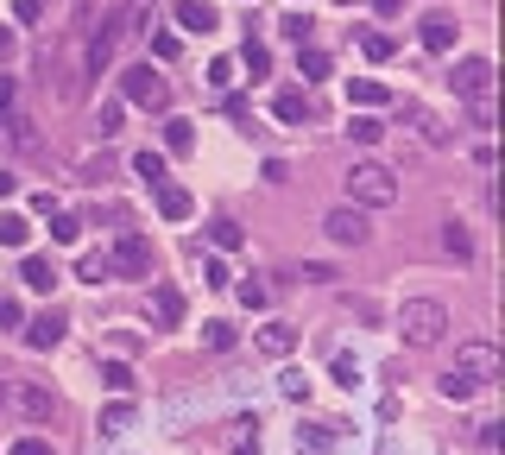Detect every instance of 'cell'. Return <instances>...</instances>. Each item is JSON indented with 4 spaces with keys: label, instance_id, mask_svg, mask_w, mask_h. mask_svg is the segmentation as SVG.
I'll use <instances>...</instances> for the list:
<instances>
[{
    "label": "cell",
    "instance_id": "obj_9",
    "mask_svg": "<svg viewBox=\"0 0 505 455\" xmlns=\"http://www.w3.org/2000/svg\"><path fill=\"white\" fill-rule=\"evenodd\" d=\"M449 83H455V95H468V102H474V95H493V64H487V57H461Z\"/></svg>",
    "mask_w": 505,
    "mask_h": 455
},
{
    "label": "cell",
    "instance_id": "obj_5",
    "mask_svg": "<svg viewBox=\"0 0 505 455\" xmlns=\"http://www.w3.org/2000/svg\"><path fill=\"white\" fill-rule=\"evenodd\" d=\"M121 95L133 102V108H171V89H164V76L152 70V64H133V70H121Z\"/></svg>",
    "mask_w": 505,
    "mask_h": 455
},
{
    "label": "cell",
    "instance_id": "obj_35",
    "mask_svg": "<svg viewBox=\"0 0 505 455\" xmlns=\"http://www.w3.org/2000/svg\"><path fill=\"white\" fill-rule=\"evenodd\" d=\"M126 424H133V405H126V399H121V405H108V411H102V430H108V437H121Z\"/></svg>",
    "mask_w": 505,
    "mask_h": 455
},
{
    "label": "cell",
    "instance_id": "obj_37",
    "mask_svg": "<svg viewBox=\"0 0 505 455\" xmlns=\"http://www.w3.org/2000/svg\"><path fill=\"white\" fill-rule=\"evenodd\" d=\"M203 285H215V292H222V285H234V272H228V260H203Z\"/></svg>",
    "mask_w": 505,
    "mask_h": 455
},
{
    "label": "cell",
    "instance_id": "obj_48",
    "mask_svg": "<svg viewBox=\"0 0 505 455\" xmlns=\"http://www.w3.org/2000/svg\"><path fill=\"white\" fill-rule=\"evenodd\" d=\"M303 279H310V285H329V279H335V266H322V260H310V266H303Z\"/></svg>",
    "mask_w": 505,
    "mask_h": 455
},
{
    "label": "cell",
    "instance_id": "obj_25",
    "mask_svg": "<svg viewBox=\"0 0 505 455\" xmlns=\"http://www.w3.org/2000/svg\"><path fill=\"white\" fill-rule=\"evenodd\" d=\"M404 121H411V127H417V134H423L430 146H442V140H449V134H442V121H436L430 108H404Z\"/></svg>",
    "mask_w": 505,
    "mask_h": 455
},
{
    "label": "cell",
    "instance_id": "obj_22",
    "mask_svg": "<svg viewBox=\"0 0 505 455\" xmlns=\"http://www.w3.org/2000/svg\"><path fill=\"white\" fill-rule=\"evenodd\" d=\"M241 241H247V234H241V222H228V215H222V222H209V247H215V253H234Z\"/></svg>",
    "mask_w": 505,
    "mask_h": 455
},
{
    "label": "cell",
    "instance_id": "obj_16",
    "mask_svg": "<svg viewBox=\"0 0 505 455\" xmlns=\"http://www.w3.org/2000/svg\"><path fill=\"white\" fill-rule=\"evenodd\" d=\"M335 450V424H303L297 430V455H329Z\"/></svg>",
    "mask_w": 505,
    "mask_h": 455
},
{
    "label": "cell",
    "instance_id": "obj_50",
    "mask_svg": "<svg viewBox=\"0 0 505 455\" xmlns=\"http://www.w3.org/2000/svg\"><path fill=\"white\" fill-rule=\"evenodd\" d=\"M13 190H19V177H13V171H0V203H6Z\"/></svg>",
    "mask_w": 505,
    "mask_h": 455
},
{
    "label": "cell",
    "instance_id": "obj_19",
    "mask_svg": "<svg viewBox=\"0 0 505 455\" xmlns=\"http://www.w3.org/2000/svg\"><path fill=\"white\" fill-rule=\"evenodd\" d=\"M152 316H158L164 329H177V322H183V298H177L171 285H158V292H152Z\"/></svg>",
    "mask_w": 505,
    "mask_h": 455
},
{
    "label": "cell",
    "instance_id": "obj_30",
    "mask_svg": "<svg viewBox=\"0 0 505 455\" xmlns=\"http://www.w3.org/2000/svg\"><path fill=\"white\" fill-rule=\"evenodd\" d=\"M95 134H102V140L121 134V102H102V108H95Z\"/></svg>",
    "mask_w": 505,
    "mask_h": 455
},
{
    "label": "cell",
    "instance_id": "obj_18",
    "mask_svg": "<svg viewBox=\"0 0 505 455\" xmlns=\"http://www.w3.org/2000/svg\"><path fill=\"white\" fill-rule=\"evenodd\" d=\"M190 146H196V121H183V114H171V121H164V152H177V158H183Z\"/></svg>",
    "mask_w": 505,
    "mask_h": 455
},
{
    "label": "cell",
    "instance_id": "obj_31",
    "mask_svg": "<svg viewBox=\"0 0 505 455\" xmlns=\"http://www.w3.org/2000/svg\"><path fill=\"white\" fill-rule=\"evenodd\" d=\"M51 241H57V247L83 241V222H76V215H51Z\"/></svg>",
    "mask_w": 505,
    "mask_h": 455
},
{
    "label": "cell",
    "instance_id": "obj_3",
    "mask_svg": "<svg viewBox=\"0 0 505 455\" xmlns=\"http://www.w3.org/2000/svg\"><path fill=\"white\" fill-rule=\"evenodd\" d=\"M0 411H19L25 424H51L57 418V399L32 380H0Z\"/></svg>",
    "mask_w": 505,
    "mask_h": 455
},
{
    "label": "cell",
    "instance_id": "obj_46",
    "mask_svg": "<svg viewBox=\"0 0 505 455\" xmlns=\"http://www.w3.org/2000/svg\"><path fill=\"white\" fill-rule=\"evenodd\" d=\"M19 316H25L19 298H0V329H19Z\"/></svg>",
    "mask_w": 505,
    "mask_h": 455
},
{
    "label": "cell",
    "instance_id": "obj_17",
    "mask_svg": "<svg viewBox=\"0 0 505 455\" xmlns=\"http://www.w3.org/2000/svg\"><path fill=\"white\" fill-rule=\"evenodd\" d=\"M19 285H25V292H51V285H57V272H51V260H38V253H25V266H19Z\"/></svg>",
    "mask_w": 505,
    "mask_h": 455
},
{
    "label": "cell",
    "instance_id": "obj_29",
    "mask_svg": "<svg viewBox=\"0 0 505 455\" xmlns=\"http://www.w3.org/2000/svg\"><path fill=\"white\" fill-rule=\"evenodd\" d=\"M209 83H215V89L228 95V89L241 83V64H234V57H215V64H209Z\"/></svg>",
    "mask_w": 505,
    "mask_h": 455
},
{
    "label": "cell",
    "instance_id": "obj_23",
    "mask_svg": "<svg viewBox=\"0 0 505 455\" xmlns=\"http://www.w3.org/2000/svg\"><path fill=\"white\" fill-rule=\"evenodd\" d=\"M6 140L19 152H38V121H25V114H6Z\"/></svg>",
    "mask_w": 505,
    "mask_h": 455
},
{
    "label": "cell",
    "instance_id": "obj_15",
    "mask_svg": "<svg viewBox=\"0 0 505 455\" xmlns=\"http://www.w3.org/2000/svg\"><path fill=\"white\" fill-rule=\"evenodd\" d=\"M348 102H354V108H385V102H391V89L373 83V76H354V83H348Z\"/></svg>",
    "mask_w": 505,
    "mask_h": 455
},
{
    "label": "cell",
    "instance_id": "obj_39",
    "mask_svg": "<svg viewBox=\"0 0 505 455\" xmlns=\"http://www.w3.org/2000/svg\"><path fill=\"white\" fill-rule=\"evenodd\" d=\"M241 437H234V455H259V424H234Z\"/></svg>",
    "mask_w": 505,
    "mask_h": 455
},
{
    "label": "cell",
    "instance_id": "obj_51",
    "mask_svg": "<svg viewBox=\"0 0 505 455\" xmlns=\"http://www.w3.org/2000/svg\"><path fill=\"white\" fill-rule=\"evenodd\" d=\"M6 102H13V76L0 70V108H6Z\"/></svg>",
    "mask_w": 505,
    "mask_h": 455
},
{
    "label": "cell",
    "instance_id": "obj_8",
    "mask_svg": "<svg viewBox=\"0 0 505 455\" xmlns=\"http://www.w3.org/2000/svg\"><path fill=\"white\" fill-rule=\"evenodd\" d=\"M417 38H423V51L449 57L455 38H461V25H455V13H423V19H417Z\"/></svg>",
    "mask_w": 505,
    "mask_h": 455
},
{
    "label": "cell",
    "instance_id": "obj_32",
    "mask_svg": "<svg viewBox=\"0 0 505 455\" xmlns=\"http://www.w3.org/2000/svg\"><path fill=\"white\" fill-rule=\"evenodd\" d=\"M442 253H455V260H468V253H474V241L461 234V222H449V228H442Z\"/></svg>",
    "mask_w": 505,
    "mask_h": 455
},
{
    "label": "cell",
    "instance_id": "obj_13",
    "mask_svg": "<svg viewBox=\"0 0 505 455\" xmlns=\"http://www.w3.org/2000/svg\"><path fill=\"white\" fill-rule=\"evenodd\" d=\"M272 114H278L284 127H303V121H310V95H303V89H278V95H272Z\"/></svg>",
    "mask_w": 505,
    "mask_h": 455
},
{
    "label": "cell",
    "instance_id": "obj_24",
    "mask_svg": "<svg viewBox=\"0 0 505 455\" xmlns=\"http://www.w3.org/2000/svg\"><path fill=\"white\" fill-rule=\"evenodd\" d=\"M297 76H303V83H316V76H329V51H316V45H303V51H297Z\"/></svg>",
    "mask_w": 505,
    "mask_h": 455
},
{
    "label": "cell",
    "instance_id": "obj_10",
    "mask_svg": "<svg viewBox=\"0 0 505 455\" xmlns=\"http://www.w3.org/2000/svg\"><path fill=\"white\" fill-rule=\"evenodd\" d=\"M152 190H158V215H164V222H190V215H196V196H190L183 183L164 177V183H152Z\"/></svg>",
    "mask_w": 505,
    "mask_h": 455
},
{
    "label": "cell",
    "instance_id": "obj_27",
    "mask_svg": "<svg viewBox=\"0 0 505 455\" xmlns=\"http://www.w3.org/2000/svg\"><path fill=\"white\" fill-rule=\"evenodd\" d=\"M76 279H83V285H102V279H114L108 253H83V260H76Z\"/></svg>",
    "mask_w": 505,
    "mask_h": 455
},
{
    "label": "cell",
    "instance_id": "obj_12",
    "mask_svg": "<svg viewBox=\"0 0 505 455\" xmlns=\"http://www.w3.org/2000/svg\"><path fill=\"white\" fill-rule=\"evenodd\" d=\"M171 13H177V25H183V32H215V25H222V13H215L209 0H177Z\"/></svg>",
    "mask_w": 505,
    "mask_h": 455
},
{
    "label": "cell",
    "instance_id": "obj_43",
    "mask_svg": "<svg viewBox=\"0 0 505 455\" xmlns=\"http://www.w3.org/2000/svg\"><path fill=\"white\" fill-rule=\"evenodd\" d=\"M265 298H272V292H265L259 279H247V285H241V303H247V310H265Z\"/></svg>",
    "mask_w": 505,
    "mask_h": 455
},
{
    "label": "cell",
    "instance_id": "obj_7",
    "mask_svg": "<svg viewBox=\"0 0 505 455\" xmlns=\"http://www.w3.org/2000/svg\"><path fill=\"white\" fill-rule=\"evenodd\" d=\"M108 266H114V279H139V272H152V241H145L139 228H121V241L108 247Z\"/></svg>",
    "mask_w": 505,
    "mask_h": 455
},
{
    "label": "cell",
    "instance_id": "obj_14",
    "mask_svg": "<svg viewBox=\"0 0 505 455\" xmlns=\"http://www.w3.org/2000/svg\"><path fill=\"white\" fill-rule=\"evenodd\" d=\"M291 348H297V329H291V322H265V329H259V354L284 361Z\"/></svg>",
    "mask_w": 505,
    "mask_h": 455
},
{
    "label": "cell",
    "instance_id": "obj_1",
    "mask_svg": "<svg viewBox=\"0 0 505 455\" xmlns=\"http://www.w3.org/2000/svg\"><path fill=\"white\" fill-rule=\"evenodd\" d=\"M348 203H361V209H391V203H398V171L379 164V158H361V164L348 171Z\"/></svg>",
    "mask_w": 505,
    "mask_h": 455
},
{
    "label": "cell",
    "instance_id": "obj_2",
    "mask_svg": "<svg viewBox=\"0 0 505 455\" xmlns=\"http://www.w3.org/2000/svg\"><path fill=\"white\" fill-rule=\"evenodd\" d=\"M398 329H404V341L411 348H442V335H449V310L436 298H411L398 310Z\"/></svg>",
    "mask_w": 505,
    "mask_h": 455
},
{
    "label": "cell",
    "instance_id": "obj_40",
    "mask_svg": "<svg viewBox=\"0 0 505 455\" xmlns=\"http://www.w3.org/2000/svg\"><path fill=\"white\" fill-rule=\"evenodd\" d=\"M278 32H284V38H297V45H303V38H310V19H303V13H291V19H278Z\"/></svg>",
    "mask_w": 505,
    "mask_h": 455
},
{
    "label": "cell",
    "instance_id": "obj_28",
    "mask_svg": "<svg viewBox=\"0 0 505 455\" xmlns=\"http://www.w3.org/2000/svg\"><path fill=\"white\" fill-rule=\"evenodd\" d=\"M361 51H367L373 64H385V57L398 51V38H391V32H361Z\"/></svg>",
    "mask_w": 505,
    "mask_h": 455
},
{
    "label": "cell",
    "instance_id": "obj_6",
    "mask_svg": "<svg viewBox=\"0 0 505 455\" xmlns=\"http://www.w3.org/2000/svg\"><path fill=\"white\" fill-rule=\"evenodd\" d=\"M322 234H329L335 247H367L373 222H367V209H361V203H342V209H329V215H322Z\"/></svg>",
    "mask_w": 505,
    "mask_h": 455
},
{
    "label": "cell",
    "instance_id": "obj_34",
    "mask_svg": "<svg viewBox=\"0 0 505 455\" xmlns=\"http://www.w3.org/2000/svg\"><path fill=\"white\" fill-rule=\"evenodd\" d=\"M102 380H108V386H114V392H133V386H139V380H133V367H126V361H108V367H102Z\"/></svg>",
    "mask_w": 505,
    "mask_h": 455
},
{
    "label": "cell",
    "instance_id": "obj_38",
    "mask_svg": "<svg viewBox=\"0 0 505 455\" xmlns=\"http://www.w3.org/2000/svg\"><path fill=\"white\" fill-rule=\"evenodd\" d=\"M203 341H209V348H234V329H228V322H203Z\"/></svg>",
    "mask_w": 505,
    "mask_h": 455
},
{
    "label": "cell",
    "instance_id": "obj_47",
    "mask_svg": "<svg viewBox=\"0 0 505 455\" xmlns=\"http://www.w3.org/2000/svg\"><path fill=\"white\" fill-rule=\"evenodd\" d=\"M152 57H164V64H171V57H177V38H171V32H158V38H152Z\"/></svg>",
    "mask_w": 505,
    "mask_h": 455
},
{
    "label": "cell",
    "instance_id": "obj_21",
    "mask_svg": "<svg viewBox=\"0 0 505 455\" xmlns=\"http://www.w3.org/2000/svg\"><path fill=\"white\" fill-rule=\"evenodd\" d=\"M348 140H361V146H379V140H385V121H379L373 108H361V114H354V127H348Z\"/></svg>",
    "mask_w": 505,
    "mask_h": 455
},
{
    "label": "cell",
    "instance_id": "obj_20",
    "mask_svg": "<svg viewBox=\"0 0 505 455\" xmlns=\"http://www.w3.org/2000/svg\"><path fill=\"white\" fill-rule=\"evenodd\" d=\"M32 241V222L19 209H0V247H25Z\"/></svg>",
    "mask_w": 505,
    "mask_h": 455
},
{
    "label": "cell",
    "instance_id": "obj_36",
    "mask_svg": "<svg viewBox=\"0 0 505 455\" xmlns=\"http://www.w3.org/2000/svg\"><path fill=\"white\" fill-rule=\"evenodd\" d=\"M442 399H449V405H461V399H474V386H468V380L449 367V373H442Z\"/></svg>",
    "mask_w": 505,
    "mask_h": 455
},
{
    "label": "cell",
    "instance_id": "obj_44",
    "mask_svg": "<svg viewBox=\"0 0 505 455\" xmlns=\"http://www.w3.org/2000/svg\"><path fill=\"white\" fill-rule=\"evenodd\" d=\"M335 380H342V386H354V380H361V367H354V354H335Z\"/></svg>",
    "mask_w": 505,
    "mask_h": 455
},
{
    "label": "cell",
    "instance_id": "obj_26",
    "mask_svg": "<svg viewBox=\"0 0 505 455\" xmlns=\"http://www.w3.org/2000/svg\"><path fill=\"white\" fill-rule=\"evenodd\" d=\"M133 177H145V183H164L171 171H164V152H133Z\"/></svg>",
    "mask_w": 505,
    "mask_h": 455
},
{
    "label": "cell",
    "instance_id": "obj_42",
    "mask_svg": "<svg viewBox=\"0 0 505 455\" xmlns=\"http://www.w3.org/2000/svg\"><path fill=\"white\" fill-rule=\"evenodd\" d=\"M6 455H51V437H19Z\"/></svg>",
    "mask_w": 505,
    "mask_h": 455
},
{
    "label": "cell",
    "instance_id": "obj_33",
    "mask_svg": "<svg viewBox=\"0 0 505 455\" xmlns=\"http://www.w3.org/2000/svg\"><path fill=\"white\" fill-rule=\"evenodd\" d=\"M241 64H247L252 76H265V70H272V51H265L259 38H247V51H241Z\"/></svg>",
    "mask_w": 505,
    "mask_h": 455
},
{
    "label": "cell",
    "instance_id": "obj_41",
    "mask_svg": "<svg viewBox=\"0 0 505 455\" xmlns=\"http://www.w3.org/2000/svg\"><path fill=\"white\" fill-rule=\"evenodd\" d=\"M278 392H284V399H310V380H303V373H284Z\"/></svg>",
    "mask_w": 505,
    "mask_h": 455
},
{
    "label": "cell",
    "instance_id": "obj_4",
    "mask_svg": "<svg viewBox=\"0 0 505 455\" xmlns=\"http://www.w3.org/2000/svg\"><path fill=\"white\" fill-rule=\"evenodd\" d=\"M500 367H505V361H500V348H493V341H480V335L455 348V373H461V380L474 386V392H487V386L500 380Z\"/></svg>",
    "mask_w": 505,
    "mask_h": 455
},
{
    "label": "cell",
    "instance_id": "obj_11",
    "mask_svg": "<svg viewBox=\"0 0 505 455\" xmlns=\"http://www.w3.org/2000/svg\"><path fill=\"white\" fill-rule=\"evenodd\" d=\"M57 341H64V316L57 310H38L25 322V348H57Z\"/></svg>",
    "mask_w": 505,
    "mask_h": 455
},
{
    "label": "cell",
    "instance_id": "obj_45",
    "mask_svg": "<svg viewBox=\"0 0 505 455\" xmlns=\"http://www.w3.org/2000/svg\"><path fill=\"white\" fill-rule=\"evenodd\" d=\"M13 13H19L25 25H38V19H45V0H13Z\"/></svg>",
    "mask_w": 505,
    "mask_h": 455
},
{
    "label": "cell",
    "instance_id": "obj_49",
    "mask_svg": "<svg viewBox=\"0 0 505 455\" xmlns=\"http://www.w3.org/2000/svg\"><path fill=\"white\" fill-rule=\"evenodd\" d=\"M373 13H379V19H398V13H404V0H373Z\"/></svg>",
    "mask_w": 505,
    "mask_h": 455
}]
</instances>
